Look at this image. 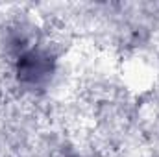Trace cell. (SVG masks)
Masks as SVG:
<instances>
[{"instance_id":"6da1fadb","label":"cell","mask_w":159,"mask_h":157,"mask_svg":"<svg viewBox=\"0 0 159 157\" xmlns=\"http://www.w3.org/2000/svg\"><path fill=\"white\" fill-rule=\"evenodd\" d=\"M6 87L20 104H48L69 81V48L50 30L6 69Z\"/></svg>"},{"instance_id":"7a4b0ae2","label":"cell","mask_w":159,"mask_h":157,"mask_svg":"<svg viewBox=\"0 0 159 157\" xmlns=\"http://www.w3.org/2000/svg\"><path fill=\"white\" fill-rule=\"evenodd\" d=\"M57 157H107L100 152H93V150H85V148H80L76 144L65 141L61 150H59V155Z\"/></svg>"},{"instance_id":"3957f363","label":"cell","mask_w":159,"mask_h":157,"mask_svg":"<svg viewBox=\"0 0 159 157\" xmlns=\"http://www.w3.org/2000/svg\"><path fill=\"white\" fill-rule=\"evenodd\" d=\"M146 157H159V152L157 154H150V155H146Z\"/></svg>"}]
</instances>
